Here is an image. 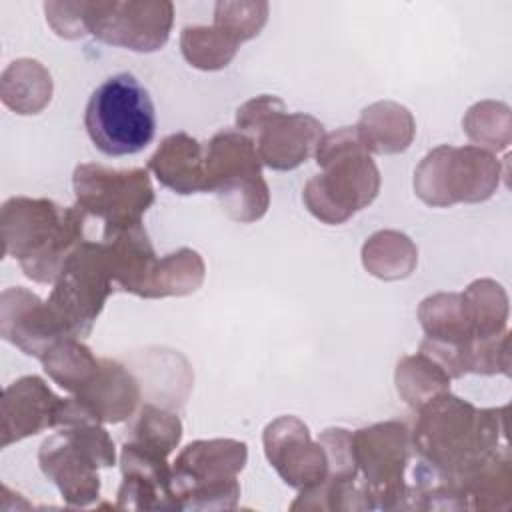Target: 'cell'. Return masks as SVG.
Instances as JSON below:
<instances>
[{
	"instance_id": "6da1fadb",
	"label": "cell",
	"mask_w": 512,
	"mask_h": 512,
	"mask_svg": "<svg viewBox=\"0 0 512 512\" xmlns=\"http://www.w3.org/2000/svg\"><path fill=\"white\" fill-rule=\"evenodd\" d=\"M504 410V406L476 408L450 390L434 396L416 410L410 432L416 464L454 480L508 448Z\"/></svg>"
},
{
	"instance_id": "7a4b0ae2",
	"label": "cell",
	"mask_w": 512,
	"mask_h": 512,
	"mask_svg": "<svg viewBox=\"0 0 512 512\" xmlns=\"http://www.w3.org/2000/svg\"><path fill=\"white\" fill-rule=\"evenodd\" d=\"M86 212L50 198L12 196L2 204L0 230L4 256L18 260L26 278L54 284L70 252L84 242Z\"/></svg>"
},
{
	"instance_id": "3957f363",
	"label": "cell",
	"mask_w": 512,
	"mask_h": 512,
	"mask_svg": "<svg viewBox=\"0 0 512 512\" xmlns=\"http://www.w3.org/2000/svg\"><path fill=\"white\" fill-rule=\"evenodd\" d=\"M314 156L320 174L312 176L302 192L314 218L330 226L344 224L376 200L380 170L354 126L324 134Z\"/></svg>"
},
{
	"instance_id": "277c9868",
	"label": "cell",
	"mask_w": 512,
	"mask_h": 512,
	"mask_svg": "<svg viewBox=\"0 0 512 512\" xmlns=\"http://www.w3.org/2000/svg\"><path fill=\"white\" fill-rule=\"evenodd\" d=\"M114 462V440L100 422L88 418L56 428L38 448L42 474L72 508H84L98 500V468H108Z\"/></svg>"
},
{
	"instance_id": "5b68a950",
	"label": "cell",
	"mask_w": 512,
	"mask_h": 512,
	"mask_svg": "<svg viewBox=\"0 0 512 512\" xmlns=\"http://www.w3.org/2000/svg\"><path fill=\"white\" fill-rule=\"evenodd\" d=\"M84 128L106 156L142 152L156 134V112L148 90L128 72L106 78L88 98Z\"/></svg>"
},
{
	"instance_id": "8992f818",
	"label": "cell",
	"mask_w": 512,
	"mask_h": 512,
	"mask_svg": "<svg viewBox=\"0 0 512 512\" xmlns=\"http://www.w3.org/2000/svg\"><path fill=\"white\" fill-rule=\"evenodd\" d=\"M248 446L234 438L194 440L172 464L170 490L178 510H232L238 506V474Z\"/></svg>"
},
{
	"instance_id": "52a82bcc",
	"label": "cell",
	"mask_w": 512,
	"mask_h": 512,
	"mask_svg": "<svg viewBox=\"0 0 512 512\" xmlns=\"http://www.w3.org/2000/svg\"><path fill=\"white\" fill-rule=\"evenodd\" d=\"M204 192H214L236 222H256L270 206V190L254 142L238 130H220L204 146Z\"/></svg>"
},
{
	"instance_id": "ba28073f",
	"label": "cell",
	"mask_w": 512,
	"mask_h": 512,
	"mask_svg": "<svg viewBox=\"0 0 512 512\" xmlns=\"http://www.w3.org/2000/svg\"><path fill=\"white\" fill-rule=\"evenodd\" d=\"M236 128L246 134L272 170H294L316 154L324 124L304 112H288L278 96L262 94L236 110Z\"/></svg>"
},
{
	"instance_id": "9c48e42d",
	"label": "cell",
	"mask_w": 512,
	"mask_h": 512,
	"mask_svg": "<svg viewBox=\"0 0 512 512\" xmlns=\"http://www.w3.org/2000/svg\"><path fill=\"white\" fill-rule=\"evenodd\" d=\"M502 168L494 152L480 146H448L430 150L414 170L416 196L432 206L446 208L458 202H484L494 196Z\"/></svg>"
},
{
	"instance_id": "30bf717a",
	"label": "cell",
	"mask_w": 512,
	"mask_h": 512,
	"mask_svg": "<svg viewBox=\"0 0 512 512\" xmlns=\"http://www.w3.org/2000/svg\"><path fill=\"white\" fill-rule=\"evenodd\" d=\"M410 430L400 420H386L352 432V452L368 510L404 508L408 496L406 466Z\"/></svg>"
},
{
	"instance_id": "8fae6325",
	"label": "cell",
	"mask_w": 512,
	"mask_h": 512,
	"mask_svg": "<svg viewBox=\"0 0 512 512\" xmlns=\"http://www.w3.org/2000/svg\"><path fill=\"white\" fill-rule=\"evenodd\" d=\"M112 286L114 280L104 242L84 240L62 264L46 302L62 320L68 334L82 340L92 332L96 318L114 290Z\"/></svg>"
},
{
	"instance_id": "7c38bea8",
	"label": "cell",
	"mask_w": 512,
	"mask_h": 512,
	"mask_svg": "<svg viewBox=\"0 0 512 512\" xmlns=\"http://www.w3.org/2000/svg\"><path fill=\"white\" fill-rule=\"evenodd\" d=\"M72 190L76 206L104 222V232H114L142 222L154 204V188L144 168L114 170L104 164L84 162L74 168Z\"/></svg>"
},
{
	"instance_id": "4fadbf2b",
	"label": "cell",
	"mask_w": 512,
	"mask_h": 512,
	"mask_svg": "<svg viewBox=\"0 0 512 512\" xmlns=\"http://www.w3.org/2000/svg\"><path fill=\"white\" fill-rule=\"evenodd\" d=\"M84 34L132 52L160 50L172 30L168 0H80Z\"/></svg>"
},
{
	"instance_id": "5bb4252c",
	"label": "cell",
	"mask_w": 512,
	"mask_h": 512,
	"mask_svg": "<svg viewBox=\"0 0 512 512\" xmlns=\"http://www.w3.org/2000/svg\"><path fill=\"white\" fill-rule=\"evenodd\" d=\"M264 454L278 476L296 490L318 486L328 474V456L314 442L308 426L296 416H278L262 434Z\"/></svg>"
},
{
	"instance_id": "9a60e30c",
	"label": "cell",
	"mask_w": 512,
	"mask_h": 512,
	"mask_svg": "<svg viewBox=\"0 0 512 512\" xmlns=\"http://www.w3.org/2000/svg\"><path fill=\"white\" fill-rule=\"evenodd\" d=\"M0 336L38 360L58 340L72 338L48 302L24 286H10L0 296Z\"/></svg>"
},
{
	"instance_id": "2e32d148",
	"label": "cell",
	"mask_w": 512,
	"mask_h": 512,
	"mask_svg": "<svg viewBox=\"0 0 512 512\" xmlns=\"http://www.w3.org/2000/svg\"><path fill=\"white\" fill-rule=\"evenodd\" d=\"M62 398L36 374L8 384L0 402V446L8 448L42 430L56 428Z\"/></svg>"
},
{
	"instance_id": "e0dca14e",
	"label": "cell",
	"mask_w": 512,
	"mask_h": 512,
	"mask_svg": "<svg viewBox=\"0 0 512 512\" xmlns=\"http://www.w3.org/2000/svg\"><path fill=\"white\" fill-rule=\"evenodd\" d=\"M120 470L122 484L116 494L118 510H178L170 490L172 468L164 456L124 440Z\"/></svg>"
},
{
	"instance_id": "ac0fdd59",
	"label": "cell",
	"mask_w": 512,
	"mask_h": 512,
	"mask_svg": "<svg viewBox=\"0 0 512 512\" xmlns=\"http://www.w3.org/2000/svg\"><path fill=\"white\" fill-rule=\"evenodd\" d=\"M70 396L94 422L118 424L138 410L140 384L120 362L102 356L96 376Z\"/></svg>"
},
{
	"instance_id": "d6986e66",
	"label": "cell",
	"mask_w": 512,
	"mask_h": 512,
	"mask_svg": "<svg viewBox=\"0 0 512 512\" xmlns=\"http://www.w3.org/2000/svg\"><path fill=\"white\" fill-rule=\"evenodd\" d=\"M114 284L134 296L146 298L152 270L156 266V252L142 222L122 230L104 232L102 238Z\"/></svg>"
},
{
	"instance_id": "ffe728a7",
	"label": "cell",
	"mask_w": 512,
	"mask_h": 512,
	"mask_svg": "<svg viewBox=\"0 0 512 512\" xmlns=\"http://www.w3.org/2000/svg\"><path fill=\"white\" fill-rule=\"evenodd\" d=\"M148 170L176 194L204 192V144L186 132L170 134L150 156Z\"/></svg>"
},
{
	"instance_id": "44dd1931",
	"label": "cell",
	"mask_w": 512,
	"mask_h": 512,
	"mask_svg": "<svg viewBox=\"0 0 512 512\" xmlns=\"http://www.w3.org/2000/svg\"><path fill=\"white\" fill-rule=\"evenodd\" d=\"M508 448L496 452L454 478L464 510H506L512 502V466Z\"/></svg>"
},
{
	"instance_id": "7402d4cb",
	"label": "cell",
	"mask_w": 512,
	"mask_h": 512,
	"mask_svg": "<svg viewBox=\"0 0 512 512\" xmlns=\"http://www.w3.org/2000/svg\"><path fill=\"white\" fill-rule=\"evenodd\" d=\"M370 154H398L408 150L416 134L412 112L392 100L366 106L354 126Z\"/></svg>"
},
{
	"instance_id": "603a6c76",
	"label": "cell",
	"mask_w": 512,
	"mask_h": 512,
	"mask_svg": "<svg viewBox=\"0 0 512 512\" xmlns=\"http://www.w3.org/2000/svg\"><path fill=\"white\" fill-rule=\"evenodd\" d=\"M0 98L16 114H40L52 100V76L38 60H14L0 76Z\"/></svg>"
},
{
	"instance_id": "cb8c5ba5",
	"label": "cell",
	"mask_w": 512,
	"mask_h": 512,
	"mask_svg": "<svg viewBox=\"0 0 512 512\" xmlns=\"http://www.w3.org/2000/svg\"><path fill=\"white\" fill-rule=\"evenodd\" d=\"M462 302L472 328L474 344L480 340L496 338L506 332L508 296L506 290L496 280H474L462 292Z\"/></svg>"
},
{
	"instance_id": "d4e9b609",
	"label": "cell",
	"mask_w": 512,
	"mask_h": 512,
	"mask_svg": "<svg viewBox=\"0 0 512 512\" xmlns=\"http://www.w3.org/2000/svg\"><path fill=\"white\" fill-rule=\"evenodd\" d=\"M418 262L414 242L396 230H380L362 246L364 268L382 280H400L412 274Z\"/></svg>"
},
{
	"instance_id": "484cf974",
	"label": "cell",
	"mask_w": 512,
	"mask_h": 512,
	"mask_svg": "<svg viewBox=\"0 0 512 512\" xmlns=\"http://www.w3.org/2000/svg\"><path fill=\"white\" fill-rule=\"evenodd\" d=\"M102 356H96L80 338L58 340L40 358L44 372L70 394H76L100 370Z\"/></svg>"
},
{
	"instance_id": "4316f807",
	"label": "cell",
	"mask_w": 512,
	"mask_h": 512,
	"mask_svg": "<svg viewBox=\"0 0 512 512\" xmlns=\"http://www.w3.org/2000/svg\"><path fill=\"white\" fill-rule=\"evenodd\" d=\"M206 276L202 256L192 248H180L156 260L146 298L186 296L196 292Z\"/></svg>"
},
{
	"instance_id": "83f0119b",
	"label": "cell",
	"mask_w": 512,
	"mask_h": 512,
	"mask_svg": "<svg viewBox=\"0 0 512 512\" xmlns=\"http://www.w3.org/2000/svg\"><path fill=\"white\" fill-rule=\"evenodd\" d=\"M450 376L430 356L416 352L404 356L396 364L394 382L398 396L412 408L418 410L422 404L450 388Z\"/></svg>"
},
{
	"instance_id": "f1b7e54d",
	"label": "cell",
	"mask_w": 512,
	"mask_h": 512,
	"mask_svg": "<svg viewBox=\"0 0 512 512\" xmlns=\"http://www.w3.org/2000/svg\"><path fill=\"white\" fill-rule=\"evenodd\" d=\"M182 440L180 418L156 404L140 406L126 430V442L168 458Z\"/></svg>"
},
{
	"instance_id": "f546056e",
	"label": "cell",
	"mask_w": 512,
	"mask_h": 512,
	"mask_svg": "<svg viewBox=\"0 0 512 512\" xmlns=\"http://www.w3.org/2000/svg\"><path fill=\"white\" fill-rule=\"evenodd\" d=\"M238 46L228 34L212 26H186L180 34V50L186 62L198 70L226 68L238 52Z\"/></svg>"
},
{
	"instance_id": "4dcf8cb0",
	"label": "cell",
	"mask_w": 512,
	"mask_h": 512,
	"mask_svg": "<svg viewBox=\"0 0 512 512\" xmlns=\"http://www.w3.org/2000/svg\"><path fill=\"white\" fill-rule=\"evenodd\" d=\"M462 128L466 136L476 142V146L498 152L506 150L510 144V108L502 102L484 100L468 108L462 118Z\"/></svg>"
},
{
	"instance_id": "1f68e13d",
	"label": "cell",
	"mask_w": 512,
	"mask_h": 512,
	"mask_svg": "<svg viewBox=\"0 0 512 512\" xmlns=\"http://www.w3.org/2000/svg\"><path fill=\"white\" fill-rule=\"evenodd\" d=\"M268 2H216L214 26L242 44L260 34L268 20Z\"/></svg>"
}]
</instances>
